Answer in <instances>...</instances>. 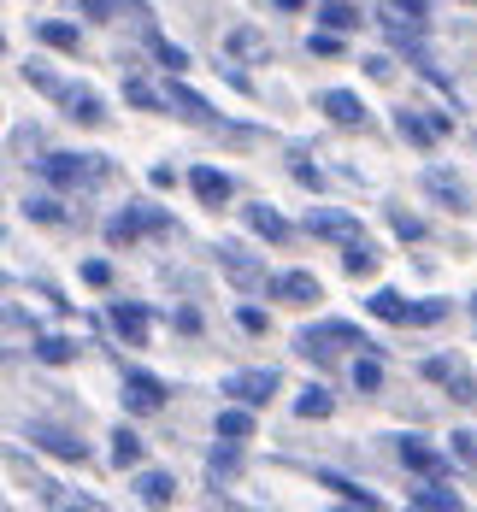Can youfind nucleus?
<instances>
[{"instance_id": "603ef678", "label": "nucleus", "mask_w": 477, "mask_h": 512, "mask_svg": "<svg viewBox=\"0 0 477 512\" xmlns=\"http://www.w3.org/2000/svg\"><path fill=\"white\" fill-rule=\"evenodd\" d=\"M395 12H407V18H419V24H430V0H389Z\"/></svg>"}, {"instance_id": "20e7f679", "label": "nucleus", "mask_w": 477, "mask_h": 512, "mask_svg": "<svg viewBox=\"0 0 477 512\" xmlns=\"http://www.w3.org/2000/svg\"><path fill=\"white\" fill-rule=\"evenodd\" d=\"M30 448H42V454H53V460L65 465H83L89 460V442L77 436V430H65V424H53V418H24V430H18Z\"/></svg>"}, {"instance_id": "f8f14e48", "label": "nucleus", "mask_w": 477, "mask_h": 512, "mask_svg": "<svg viewBox=\"0 0 477 512\" xmlns=\"http://www.w3.org/2000/svg\"><path fill=\"white\" fill-rule=\"evenodd\" d=\"M59 106H65V118H77L83 130H106V101L89 89V83H65Z\"/></svg>"}, {"instance_id": "7c9ffc66", "label": "nucleus", "mask_w": 477, "mask_h": 512, "mask_svg": "<svg viewBox=\"0 0 477 512\" xmlns=\"http://www.w3.org/2000/svg\"><path fill=\"white\" fill-rule=\"evenodd\" d=\"M142 448H148V442H142L130 424L112 430V465H118V471H136V465H142Z\"/></svg>"}, {"instance_id": "6ab92c4d", "label": "nucleus", "mask_w": 477, "mask_h": 512, "mask_svg": "<svg viewBox=\"0 0 477 512\" xmlns=\"http://www.w3.org/2000/svg\"><path fill=\"white\" fill-rule=\"evenodd\" d=\"M77 354H83V348H77V336H65V330H36V336H30V359H42V365H71Z\"/></svg>"}, {"instance_id": "c9c22d12", "label": "nucleus", "mask_w": 477, "mask_h": 512, "mask_svg": "<svg viewBox=\"0 0 477 512\" xmlns=\"http://www.w3.org/2000/svg\"><path fill=\"white\" fill-rule=\"evenodd\" d=\"M354 389H360V395H383V354L354 359Z\"/></svg>"}, {"instance_id": "3c124183", "label": "nucleus", "mask_w": 477, "mask_h": 512, "mask_svg": "<svg viewBox=\"0 0 477 512\" xmlns=\"http://www.w3.org/2000/svg\"><path fill=\"white\" fill-rule=\"evenodd\" d=\"M218 71H224V83H230L236 95H254V77H248V71H236V65H218Z\"/></svg>"}, {"instance_id": "c03bdc74", "label": "nucleus", "mask_w": 477, "mask_h": 512, "mask_svg": "<svg viewBox=\"0 0 477 512\" xmlns=\"http://www.w3.org/2000/svg\"><path fill=\"white\" fill-rule=\"evenodd\" d=\"M77 12H83V18H95V24H118V12H124V6H118V0H77Z\"/></svg>"}, {"instance_id": "13d9d810", "label": "nucleus", "mask_w": 477, "mask_h": 512, "mask_svg": "<svg viewBox=\"0 0 477 512\" xmlns=\"http://www.w3.org/2000/svg\"><path fill=\"white\" fill-rule=\"evenodd\" d=\"M472 312H477V295H472Z\"/></svg>"}, {"instance_id": "f3484780", "label": "nucleus", "mask_w": 477, "mask_h": 512, "mask_svg": "<svg viewBox=\"0 0 477 512\" xmlns=\"http://www.w3.org/2000/svg\"><path fill=\"white\" fill-rule=\"evenodd\" d=\"M271 295L289 301V307H313V301H324V289H318L313 271H277V277H271Z\"/></svg>"}, {"instance_id": "4c0bfd02", "label": "nucleus", "mask_w": 477, "mask_h": 512, "mask_svg": "<svg viewBox=\"0 0 477 512\" xmlns=\"http://www.w3.org/2000/svg\"><path fill=\"white\" fill-rule=\"evenodd\" d=\"M454 371H460V359H454V354L419 359V377H424V383H442V389H448V377H454Z\"/></svg>"}, {"instance_id": "79ce46f5", "label": "nucleus", "mask_w": 477, "mask_h": 512, "mask_svg": "<svg viewBox=\"0 0 477 512\" xmlns=\"http://www.w3.org/2000/svg\"><path fill=\"white\" fill-rule=\"evenodd\" d=\"M307 53H318V59H336V53H342V30H324V24H318L313 36H307Z\"/></svg>"}, {"instance_id": "49530a36", "label": "nucleus", "mask_w": 477, "mask_h": 512, "mask_svg": "<svg viewBox=\"0 0 477 512\" xmlns=\"http://www.w3.org/2000/svg\"><path fill=\"white\" fill-rule=\"evenodd\" d=\"M83 283L89 289H112V265L106 259H83Z\"/></svg>"}, {"instance_id": "412c9836", "label": "nucleus", "mask_w": 477, "mask_h": 512, "mask_svg": "<svg viewBox=\"0 0 477 512\" xmlns=\"http://www.w3.org/2000/svg\"><path fill=\"white\" fill-rule=\"evenodd\" d=\"M189 189L201 195V206H224L230 195H236L230 171H218V165H195V171H189Z\"/></svg>"}, {"instance_id": "a19ab883", "label": "nucleus", "mask_w": 477, "mask_h": 512, "mask_svg": "<svg viewBox=\"0 0 477 512\" xmlns=\"http://www.w3.org/2000/svg\"><path fill=\"white\" fill-rule=\"evenodd\" d=\"M289 177H295L301 189H313V195H318V189H324V171H318V165H313V159H307V154H295V159H289Z\"/></svg>"}, {"instance_id": "1a4fd4ad", "label": "nucleus", "mask_w": 477, "mask_h": 512, "mask_svg": "<svg viewBox=\"0 0 477 512\" xmlns=\"http://www.w3.org/2000/svg\"><path fill=\"white\" fill-rule=\"evenodd\" d=\"M165 101H171V112L177 118H189V124H201V130H212V124H224V112L207 101V95H195L183 77H165Z\"/></svg>"}, {"instance_id": "2f4dec72", "label": "nucleus", "mask_w": 477, "mask_h": 512, "mask_svg": "<svg viewBox=\"0 0 477 512\" xmlns=\"http://www.w3.org/2000/svg\"><path fill=\"white\" fill-rule=\"evenodd\" d=\"M224 48L236 53V59H271V48H265V36L260 30H254V24H236V30H230V36H224Z\"/></svg>"}, {"instance_id": "f257e3e1", "label": "nucleus", "mask_w": 477, "mask_h": 512, "mask_svg": "<svg viewBox=\"0 0 477 512\" xmlns=\"http://www.w3.org/2000/svg\"><path fill=\"white\" fill-rule=\"evenodd\" d=\"M336 348L383 354V342H377V336H366L354 318H318V324H307V330H295V354L313 359V365H330V354H336Z\"/></svg>"}, {"instance_id": "7ed1b4c3", "label": "nucleus", "mask_w": 477, "mask_h": 512, "mask_svg": "<svg viewBox=\"0 0 477 512\" xmlns=\"http://www.w3.org/2000/svg\"><path fill=\"white\" fill-rule=\"evenodd\" d=\"M101 236L112 248H130V242H142V236H177V218L154 201H124L112 218L101 224Z\"/></svg>"}, {"instance_id": "6e6552de", "label": "nucleus", "mask_w": 477, "mask_h": 512, "mask_svg": "<svg viewBox=\"0 0 477 512\" xmlns=\"http://www.w3.org/2000/svg\"><path fill=\"white\" fill-rule=\"evenodd\" d=\"M218 389H224V395H236V401H248V407H265V401L283 389V377H277L271 365H254V371H230Z\"/></svg>"}, {"instance_id": "864d4df0", "label": "nucleus", "mask_w": 477, "mask_h": 512, "mask_svg": "<svg viewBox=\"0 0 477 512\" xmlns=\"http://www.w3.org/2000/svg\"><path fill=\"white\" fill-rule=\"evenodd\" d=\"M118 6H124V12H130V18H136V24H142V30H148V24H154V6H148V0H118Z\"/></svg>"}, {"instance_id": "e433bc0d", "label": "nucleus", "mask_w": 477, "mask_h": 512, "mask_svg": "<svg viewBox=\"0 0 477 512\" xmlns=\"http://www.w3.org/2000/svg\"><path fill=\"white\" fill-rule=\"evenodd\" d=\"M448 454H454L460 471H477V430H454L448 436Z\"/></svg>"}, {"instance_id": "4be33fe9", "label": "nucleus", "mask_w": 477, "mask_h": 512, "mask_svg": "<svg viewBox=\"0 0 477 512\" xmlns=\"http://www.w3.org/2000/svg\"><path fill=\"white\" fill-rule=\"evenodd\" d=\"M395 136H401L407 148H436V142H442L436 118H424V112H413V106H401V112H395Z\"/></svg>"}, {"instance_id": "c85d7f7f", "label": "nucleus", "mask_w": 477, "mask_h": 512, "mask_svg": "<svg viewBox=\"0 0 477 512\" xmlns=\"http://www.w3.org/2000/svg\"><path fill=\"white\" fill-rule=\"evenodd\" d=\"M212 430H218L224 442H248V436H254V412H248V401H242V407H218Z\"/></svg>"}, {"instance_id": "cd10ccee", "label": "nucleus", "mask_w": 477, "mask_h": 512, "mask_svg": "<svg viewBox=\"0 0 477 512\" xmlns=\"http://www.w3.org/2000/svg\"><path fill=\"white\" fill-rule=\"evenodd\" d=\"M236 471H242V448L218 436V448H212V454H207V483H212V489H218V483H230Z\"/></svg>"}, {"instance_id": "58836bf2", "label": "nucleus", "mask_w": 477, "mask_h": 512, "mask_svg": "<svg viewBox=\"0 0 477 512\" xmlns=\"http://www.w3.org/2000/svg\"><path fill=\"white\" fill-rule=\"evenodd\" d=\"M389 230H395L401 242H424V218H419V212H407V206H395V212H389Z\"/></svg>"}, {"instance_id": "8fccbe9b", "label": "nucleus", "mask_w": 477, "mask_h": 512, "mask_svg": "<svg viewBox=\"0 0 477 512\" xmlns=\"http://www.w3.org/2000/svg\"><path fill=\"white\" fill-rule=\"evenodd\" d=\"M171 324H177L183 336H201V312H195V307H177V312H171Z\"/></svg>"}, {"instance_id": "72a5a7b5", "label": "nucleus", "mask_w": 477, "mask_h": 512, "mask_svg": "<svg viewBox=\"0 0 477 512\" xmlns=\"http://www.w3.org/2000/svg\"><path fill=\"white\" fill-rule=\"evenodd\" d=\"M18 71H24V83H30L36 95H48V101H59V95H65V83H59V77L48 71V59H24Z\"/></svg>"}, {"instance_id": "de8ad7c7", "label": "nucleus", "mask_w": 477, "mask_h": 512, "mask_svg": "<svg viewBox=\"0 0 477 512\" xmlns=\"http://www.w3.org/2000/svg\"><path fill=\"white\" fill-rule=\"evenodd\" d=\"M366 77H371V83H389V77H395V59H389V53H371V59H366Z\"/></svg>"}, {"instance_id": "c756f323", "label": "nucleus", "mask_w": 477, "mask_h": 512, "mask_svg": "<svg viewBox=\"0 0 477 512\" xmlns=\"http://www.w3.org/2000/svg\"><path fill=\"white\" fill-rule=\"evenodd\" d=\"M342 271H348V277H371V271H377V242H371V236L342 242Z\"/></svg>"}, {"instance_id": "39448f33", "label": "nucleus", "mask_w": 477, "mask_h": 512, "mask_svg": "<svg viewBox=\"0 0 477 512\" xmlns=\"http://www.w3.org/2000/svg\"><path fill=\"white\" fill-rule=\"evenodd\" d=\"M212 254H218V271H224L242 295H271V271H265V259H254L242 242H218Z\"/></svg>"}, {"instance_id": "0eeeda50", "label": "nucleus", "mask_w": 477, "mask_h": 512, "mask_svg": "<svg viewBox=\"0 0 477 512\" xmlns=\"http://www.w3.org/2000/svg\"><path fill=\"white\" fill-rule=\"evenodd\" d=\"M118 383H124V412H142V418L159 412V407H165V395H171V389H165V377L142 371V365H124V359H118Z\"/></svg>"}, {"instance_id": "f704fd0d", "label": "nucleus", "mask_w": 477, "mask_h": 512, "mask_svg": "<svg viewBox=\"0 0 477 512\" xmlns=\"http://www.w3.org/2000/svg\"><path fill=\"white\" fill-rule=\"evenodd\" d=\"M24 218H30V224H71V212H65V206H59V195H30V201H24Z\"/></svg>"}, {"instance_id": "ea45409f", "label": "nucleus", "mask_w": 477, "mask_h": 512, "mask_svg": "<svg viewBox=\"0 0 477 512\" xmlns=\"http://www.w3.org/2000/svg\"><path fill=\"white\" fill-rule=\"evenodd\" d=\"M448 395H454L460 407H472V412H477V377H472V371H466V365H460V371L448 377Z\"/></svg>"}, {"instance_id": "423d86ee", "label": "nucleus", "mask_w": 477, "mask_h": 512, "mask_svg": "<svg viewBox=\"0 0 477 512\" xmlns=\"http://www.w3.org/2000/svg\"><path fill=\"white\" fill-rule=\"evenodd\" d=\"M389 442H395V460L407 465L413 477H448V471H460L454 454H436L419 430H401V436H389Z\"/></svg>"}, {"instance_id": "9b49d317", "label": "nucleus", "mask_w": 477, "mask_h": 512, "mask_svg": "<svg viewBox=\"0 0 477 512\" xmlns=\"http://www.w3.org/2000/svg\"><path fill=\"white\" fill-rule=\"evenodd\" d=\"M424 195L436 206H448V212H472V189H466L448 165H430V171H424Z\"/></svg>"}, {"instance_id": "bb28decb", "label": "nucleus", "mask_w": 477, "mask_h": 512, "mask_svg": "<svg viewBox=\"0 0 477 512\" xmlns=\"http://www.w3.org/2000/svg\"><path fill=\"white\" fill-rule=\"evenodd\" d=\"M330 412H336V395H330L324 383H301V395H295V418L318 424V418H330Z\"/></svg>"}, {"instance_id": "dca6fc26", "label": "nucleus", "mask_w": 477, "mask_h": 512, "mask_svg": "<svg viewBox=\"0 0 477 512\" xmlns=\"http://www.w3.org/2000/svg\"><path fill=\"white\" fill-rule=\"evenodd\" d=\"M318 106H324V118H330V124H342V130H360V124L371 118L366 101H360L354 89H324V95H318Z\"/></svg>"}, {"instance_id": "aec40b11", "label": "nucleus", "mask_w": 477, "mask_h": 512, "mask_svg": "<svg viewBox=\"0 0 477 512\" xmlns=\"http://www.w3.org/2000/svg\"><path fill=\"white\" fill-rule=\"evenodd\" d=\"M407 501L424 512H460V489L448 483V477H424L419 489H407Z\"/></svg>"}, {"instance_id": "9d476101", "label": "nucleus", "mask_w": 477, "mask_h": 512, "mask_svg": "<svg viewBox=\"0 0 477 512\" xmlns=\"http://www.w3.org/2000/svg\"><path fill=\"white\" fill-rule=\"evenodd\" d=\"M313 483H318V489H330L336 501H348V507H366V512H377V507H383V501L371 495L366 483H360V477H348V471H330V465H313Z\"/></svg>"}, {"instance_id": "5fc2aeb1", "label": "nucleus", "mask_w": 477, "mask_h": 512, "mask_svg": "<svg viewBox=\"0 0 477 512\" xmlns=\"http://www.w3.org/2000/svg\"><path fill=\"white\" fill-rule=\"evenodd\" d=\"M148 183H154V189H171V183H177V171H171V165H148Z\"/></svg>"}, {"instance_id": "f03ea898", "label": "nucleus", "mask_w": 477, "mask_h": 512, "mask_svg": "<svg viewBox=\"0 0 477 512\" xmlns=\"http://www.w3.org/2000/svg\"><path fill=\"white\" fill-rule=\"evenodd\" d=\"M36 171L48 177L59 195H89V189H101L112 177V159L106 154H42Z\"/></svg>"}, {"instance_id": "a211bd4d", "label": "nucleus", "mask_w": 477, "mask_h": 512, "mask_svg": "<svg viewBox=\"0 0 477 512\" xmlns=\"http://www.w3.org/2000/svg\"><path fill=\"white\" fill-rule=\"evenodd\" d=\"M130 489H136L142 507H171L177 501V477L171 471H154V465H136V483Z\"/></svg>"}, {"instance_id": "a878e982", "label": "nucleus", "mask_w": 477, "mask_h": 512, "mask_svg": "<svg viewBox=\"0 0 477 512\" xmlns=\"http://www.w3.org/2000/svg\"><path fill=\"white\" fill-rule=\"evenodd\" d=\"M324 30H360L366 24V12H360V0H318V12H313Z\"/></svg>"}, {"instance_id": "b1692460", "label": "nucleus", "mask_w": 477, "mask_h": 512, "mask_svg": "<svg viewBox=\"0 0 477 512\" xmlns=\"http://www.w3.org/2000/svg\"><path fill=\"white\" fill-rule=\"evenodd\" d=\"M36 42L53 48V53H83V30L65 24V18H42V24H36Z\"/></svg>"}, {"instance_id": "37998d69", "label": "nucleus", "mask_w": 477, "mask_h": 512, "mask_svg": "<svg viewBox=\"0 0 477 512\" xmlns=\"http://www.w3.org/2000/svg\"><path fill=\"white\" fill-rule=\"evenodd\" d=\"M442 318H448V301L424 295V301H413V318H407V324H424V330H430V324H442Z\"/></svg>"}, {"instance_id": "473e14b6", "label": "nucleus", "mask_w": 477, "mask_h": 512, "mask_svg": "<svg viewBox=\"0 0 477 512\" xmlns=\"http://www.w3.org/2000/svg\"><path fill=\"white\" fill-rule=\"evenodd\" d=\"M124 101L136 106V112H171V101H165V95H159L154 83H142V77H136V71H130V77H124Z\"/></svg>"}, {"instance_id": "393cba45", "label": "nucleus", "mask_w": 477, "mask_h": 512, "mask_svg": "<svg viewBox=\"0 0 477 512\" xmlns=\"http://www.w3.org/2000/svg\"><path fill=\"white\" fill-rule=\"evenodd\" d=\"M366 312L371 318H383V324H407V318H413V301H407L401 289H371Z\"/></svg>"}, {"instance_id": "4468645a", "label": "nucleus", "mask_w": 477, "mask_h": 512, "mask_svg": "<svg viewBox=\"0 0 477 512\" xmlns=\"http://www.w3.org/2000/svg\"><path fill=\"white\" fill-rule=\"evenodd\" d=\"M242 224L254 230V236H265L271 248H289L295 242V224L277 212V206H265V201H254V206H242Z\"/></svg>"}, {"instance_id": "6e6d98bb", "label": "nucleus", "mask_w": 477, "mask_h": 512, "mask_svg": "<svg viewBox=\"0 0 477 512\" xmlns=\"http://www.w3.org/2000/svg\"><path fill=\"white\" fill-rule=\"evenodd\" d=\"M271 6H277V12H307L313 0H271Z\"/></svg>"}, {"instance_id": "ddd939ff", "label": "nucleus", "mask_w": 477, "mask_h": 512, "mask_svg": "<svg viewBox=\"0 0 477 512\" xmlns=\"http://www.w3.org/2000/svg\"><path fill=\"white\" fill-rule=\"evenodd\" d=\"M106 324H112L130 348H148V324H154V312L136 307V301H106Z\"/></svg>"}, {"instance_id": "5701e85b", "label": "nucleus", "mask_w": 477, "mask_h": 512, "mask_svg": "<svg viewBox=\"0 0 477 512\" xmlns=\"http://www.w3.org/2000/svg\"><path fill=\"white\" fill-rule=\"evenodd\" d=\"M142 42H148V53H154V65L165 71V77H183V71H189V48H177L171 36H159L154 24L142 30Z\"/></svg>"}, {"instance_id": "2eb2a0df", "label": "nucleus", "mask_w": 477, "mask_h": 512, "mask_svg": "<svg viewBox=\"0 0 477 512\" xmlns=\"http://www.w3.org/2000/svg\"><path fill=\"white\" fill-rule=\"evenodd\" d=\"M301 230H307V236H318V242H354V236H366L354 212H330V206L307 212V224H301Z\"/></svg>"}, {"instance_id": "4d7b16f0", "label": "nucleus", "mask_w": 477, "mask_h": 512, "mask_svg": "<svg viewBox=\"0 0 477 512\" xmlns=\"http://www.w3.org/2000/svg\"><path fill=\"white\" fill-rule=\"evenodd\" d=\"M460 6H477V0H460Z\"/></svg>"}, {"instance_id": "a18cd8bd", "label": "nucleus", "mask_w": 477, "mask_h": 512, "mask_svg": "<svg viewBox=\"0 0 477 512\" xmlns=\"http://www.w3.org/2000/svg\"><path fill=\"white\" fill-rule=\"evenodd\" d=\"M236 324H242V336H265L271 330V318L260 307H236Z\"/></svg>"}, {"instance_id": "09e8293b", "label": "nucleus", "mask_w": 477, "mask_h": 512, "mask_svg": "<svg viewBox=\"0 0 477 512\" xmlns=\"http://www.w3.org/2000/svg\"><path fill=\"white\" fill-rule=\"evenodd\" d=\"M42 148V130L30 124V130H12V154H36Z\"/></svg>"}]
</instances>
